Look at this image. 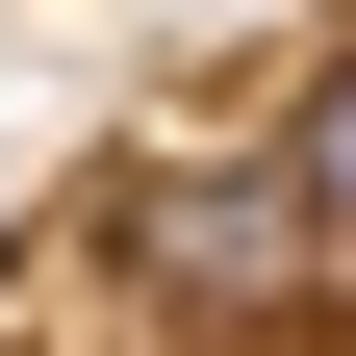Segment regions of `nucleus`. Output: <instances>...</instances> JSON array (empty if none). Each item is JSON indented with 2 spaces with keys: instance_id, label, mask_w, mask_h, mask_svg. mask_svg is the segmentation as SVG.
<instances>
[{
  "instance_id": "1",
  "label": "nucleus",
  "mask_w": 356,
  "mask_h": 356,
  "mask_svg": "<svg viewBox=\"0 0 356 356\" xmlns=\"http://www.w3.org/2000/svg\"><path fill=\"white\" fill-rule=\"evenodd\" d=\"M102 280L153 305L178 356H280V331H331V254H305L280 127H229V153H127V178H102Z\"/></svg>"
},
{
  "instance_id": "2",
  "label": "nucleus",
  "mask_w": 356,
  "mask_h": 356,
  "mask_svg": "<svg viewBox=\"0 0 356 356\" xmlns=\"http://www.w3.org/2000/svg\"><path fill=\"white\" fill-rule=\"evenodd\" d=\"M254 127H280V178H305V254H331V305H356V51H305Z\"/></svg>"
}]
</instances>
